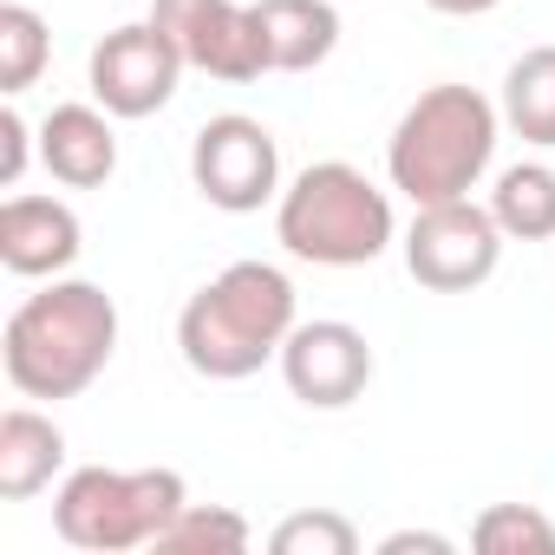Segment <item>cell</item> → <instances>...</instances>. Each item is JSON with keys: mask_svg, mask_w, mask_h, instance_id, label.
I'll return each mask as SVG.
<instances>
[{"mask_svg": "<svg viewBox=\"0 0 555 555\" xmlns=\"http://www.w3.org/2000/svg\"><path fill=\"white\" fill-rule=\"evenodd\" d=\"M118 353V301L99 282H53L27 295L0 334V366H8L21 399H79Z\"/></svg>", "mask_w": 555, "mask_h": 555, "instance_id": "6da1fadb", "label": "cell"}, {"mask_svg": "<svg viewBox=\"0 0 555 555\" xmlns=\"http://www.w3.org/2000/svg\"><path fill=\"white\" fill-rule=\"evenodd\" d=\"M295 282L274 261H229L216 282H203L177 314L183 366L203 379H248L268 360H282L295 334Z\"/></svg>", "mask_w": 555, "mask_h": 555, "instance_id": "7a4b0ae2", "label": "cell"}, {"mask_svg": "<svg viewBox=\"0 0 555 555\" xmlns=\"http://www.w3.org/2000/svg\"><path fill=\"white\" fill-rule=\"evenodd\" d=\"M496 125H503V112L477 86H431V92H418L405 105V118L392 125V144H386L392 190L412 196V209L470 196L483 183L490 157H496Z\"/></svg>", "mask_w": 555, "mask_h": 555, "instance_id": "3957f363", "label": "cell"}, {"mask_svg": "<svg viewBox=\"0 0 555 555\" xmlns=\"http://www.w3.org/2000/svg\"><path fill=\"white\" fill-rule=\"evenodd\" d=\"M274 235H282V248L295 261L366 268L392 248V196L366 170L327 157V164H308L282 190V203H274Z\"/></svg>", "mask_w": 555, "mask_h": 555, "instance_id": "277c9868", "label": "cell"}, {"mask_svg": "<svg viewBox=\"0 0 555 555\" xmlns=\"http://www.w3.org/2000/svg\"><path fill=\"white\" fill-rule=\"evenodd\" d=\"M190 503L183 477L151 464V470H112V464H86L60 483L53 496V529L73 548L92 555H125V548H157V535L177 522V509Z\"/></svg>", "mask_w": 555, "mask_h": 555, "instance_id": "5b68a950", "label": "cell"}, {"mask_svg": "<svg viewBox=\"0 0 555 555\" xmlns=\"http://www.w3.org/2000/svg\"><path fill=\"white\" fill-rule=\"evenodd\" d=\"M503 261V229L490 216V203H425L405 229V268L412 282L431 295H470L483 288Z\"/></svg>", "mask_w": 555, "mask_h": 555, "instance_id": "8992f818", "label": "cell"}, {"mask_svg": "<svg viewBox=\"0 0 555 555\" xmlns=\"http://www.w3.org/2000/svg\"><path fill=\"white\" fill-rule=\"evenodd\" d=\"M190 177L203 190V203L248 216L261 203L282 196V151H274V131L248 112H222L196 131L190 144Z\"/></svg>", "mask_w": 555, "mask_h": 555, "instance_id": "52a82bcc", "label": "cell"}, {"mask_svg": "<svg viewBox=\"0 0 555 555\" xmlns=\"http://www.w3.org/2000/svg\"><path fill=\"white\" fill-rule=\"evenodd\" d=\"M151 21L170 34V47L183 53V66L248 86L268 73V47L255 27V8H235V0H151Z\"/></svg>", "mask_w": 555, "mask_h": 555, "instance_id": "ba28073f", "label": "cell"}, {"mask_svg": "<svg viewBox=\"0 0 555 555\" xmlns=\"http://www.w3.org/2000/svg\"><path fill=\"white\" fill-rule=\"evenodd\" d=\"M177 79H183V53L170 47V34L157 21L112 27L92 47V99L112 118H151V112H164L177 99Z\"/></svg>", "mask_w": 555, "mask_h": 555, "instance_id": "9c48e42d", "label": "cell"}, {"mask_svg": "<svg viewBox=\"0 0 555 555\" xmlns=\"http://www.w3.org/2000/svg\"><path fill=\"white\" fill-rule=\"evenodd\" d=\"M282 379L301 405L340 412L373 386V347L353 321H295L282 347Z\"/></svg>", "mask_w": 555, "mask_h": 555, "instance_id": "30bf717a", "label": "cell"}, {"mask_svg": "<svg viewBox=\"0 0 555 555\" xmlns=\"http://www.w3.org/2000/svg\"><path fill=\"white\" fill-rule=\"evenodd\" d=\"M79 248H86V229H79L73 203L27 196V190H14L0 203V261H8V274L53 282V274H66L79 261Z\"/></svg>", "mask_w": 555, "mask_h": 555, "instance_id": "8fae6325", "label": "cell"}, {"mask_svg": "<svg viewBox=\"0 0 555 555\" xmlns=\"http://www.w3.org/2000/svg\"><path fill=\"white\" fill-rule=\"evenodd\" d=\"M40 164L66 190H99L118 170V131L105 105H53L40 118Z\"/></svg>", "mask_w": 555, "mask_h": 555, "instance_id": "7c38bea8", "label": "cell"}, {"mask_svg": "<svg viewBox=\"0 0 555 555\" xmlns=\"http://www.w3.org/2000/svg\"><path fill=\"white\" fill-rule=\"evenodd\" d=\"M255 27L268 47V73H314L340 47L334 0H255Z\"/></svg>", "mask_w": 555, "mask_h": 555, "instance_id": "4fadbf2b", "label": "cell"}, {"mask_svg": "<svg viewBox=\"0 0 555 555\" xmlns=\"http://www.w3.org/2000/svg\"><path fill=\"white\" fill-rule=\"evenodd\" d=\"M66 464V431L34 412V405H14V412H0V496L8 503H27L40 496Z\"/></svg>", "mask_w": 555, "mask_h": 555, "instance_id": "5bb4252c", "label": "cell"}, {"mask_svg": "<svg viewBox=\"0 0 555 555\" xmlns=\"http://www.w3.org/2000/svg\"><path fill=\"white\" fill-rule=\"evenodd\" d=\"M503 125L522 144L555 151V47H529L503 73Z\"/></svg>", "mask_w": 555, "mask_h": 555, "instance_id": "9a60e30c", "label": "cell"}, {"mask_svg": "<svg viewBox=\"0 0 555 555\" xmlns=\"http://www.w3.org/2000/svg\"><path fill=\"white\" fill-rule=\"evenodd\" d=\"M490 216L509 242H548L555 235V170L548 164H509L490 190Z\"/></svg>", "mask_w": 555, "mask_h": 555, "instance_id": "2e32d148", "label": "cell"}, {"mask_svg": "<svg viewBox=\"0 0 555 555\" xmlns=\"http://www.w3.org/2000/svg\"><path fill=\"white\" fill-rule=\"evenodd\" d=\"M47 60H53L47 21L27 8V0H8V8H0V92L21 99L27 86H40Z\"/></svg>", "mask_w": 555, "mask_h": 555, "instance_id": "e0dca14e", "label": "cell"}, {"mask_svg": "<svg viewBox=\"0 0 555 555\" xmlns=\"http://www.w3.org/2000/svg\"><path fill=\"white\" fill-rule=\"evenodd\" d=\"M255 542V529H248V516L242 509H229V503H183L177 509V522L157 535V548H183V555H242Z\"/></svg>", "mask_w": 555, "mask_h": 555, "instance_id": "ac0fdd59", "label": "cell"}, {"mask_svg": "<svg viewBox=\"0 0 555 555\" xmlns=\"http://www.w3.org/2000/svg\"><path fill=\"white\" fill-rule=\"evenodd\" d=\"M470 542L483 555H555V522L529 503H490L470 522Z\"/></svg>", "mask_w": 555, "mask_h": 555, "instance_id": "d6986e66", "label": "cell"}, {"mask_svg": "<svg viewBox=\"0 0 555 555\" xmlns=\"http://www.w3.org/2000/svg\"><path fill=\"white\" fill-rule=\"evenodd\" d=\"M274 555H353L360 548V529L340 516V509H301L288 522H274L268 535Z\"/></svg>", "mask_w": 555, "mask_h": 555, "instance_id": "ffe728a7", "label": "cell"}, {"mask_svg": "<svg viewBox=\"0 0 555 555\" xmlns=\"http://www.w3.org/2000/svg\"><path fill=\"white\" fill-rule=\"evenodd\" d=\"M27 151H34V131H27V118L8 105V112H0V190H21Z\"/></svg>", "mask_w": 555, "mask_h": 555, "instance_id": "44dd1931", "label": "cell"}, {"mask_svg": "<svg viewBox=\"0 0 555 555\" xmlns=\"http://www.w3.org/2000/svg\"><path fill=\"white\" fill-rule=\"evenodd\" d=\"M379 548H386V555H405V548H431V555H444L451 542H444V535H431V529H399V535H386Z\"/></svg>", "mask_w": 555, "mask_h": 555, "instance_id": "7402d4cb", "label": "cell"}, {"mask_svg": "<svg viewBox=\"0 0 555 555\" xmlns=\"http://www.w3.org/2000/svg\"><path fill=\"white\" fill-rule=\"evenodd\" d=\"M425 8H438V14H457V21H470V14H490V8H503V0H425Z\"/></svg>", "mask_w": 555, "mask_h": 555, "instance_id": "603a6c76", "label": "cell"}]
</instances>
